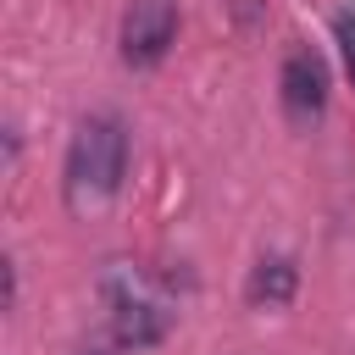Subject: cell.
I'll return each mask as SVG.
<instances>
[{
    "mask_svg": "<svg viewBox=\"0 0 355 355\" xmlns=\"http://www.w3.org/2000/svg\"><path fill=\"white\" fill-rule=\"evenodd\" d=\"M128 178V122L116 111H94L72 128L67 161H61V194L72 211L105 205Z\"/></svg>",
    "mask_w": 355,
    "mask_h": 355,
    "instance_id": "obj_1",
    "label": "cell"
},
{
    "mask_svg": "<svg viewBox=\"0 0 355 355\" xmlns=\"http://www.w3.org/2000/svg\"><path fill=\"white\" fill-rule=\"evenodd\" d=\"M100 300H105L111 338H116L122 349H150V344H161L166 327H172V305H166V294H161L155 277L139 272V266H116V272H105V277H100Z\"/></svg>",
    "mask_w": 355,
    "mask_h": 355,
    "instance_id": "obj_2",
    "label": "cell"
},
{
    "mask_svg": "<svg viewBox=\"0 0 355 355\" xmlns=\"http://www.w3.org/2000/svg\"><path fill=\"white\" fill-rule=\"evenodd\" d=\"M178 39V0H128L122 11V28H116V44H122V61L150 72L166 61Z\"/></svg>",
    "mask_w": 355,
    "mask_h": 355,
    "instance_id": "obj_3",
    "label": "cell"
},
{
    "mask_svg": "<svg viewBox=\"0 0 355 355\" xmlns=\"http://www.w3.org/2000/svg\"><path fill=\"white\" fill-rule=\"evenodd\" d=\"M277 89H283V111L294 122H316L327 111V67L311 44H294L283 55V72H277Z\"/></svg>",
    "mask_w": 355,
    "mask_h": 355,
    "instance_id": "obj_4",
    "label": "cell"
},
{
    "mask_svg": "<svg viewBox=\"0 0 355 355\" xmlns=\"http://www.w3.org/2000/svg\"><path fill=\"white\" fill-rule=\"evenodd\" d=\"M294 288H300V266H294V255H261V261L250 266L244 300L272 311V305H288V300H294Z\"/></svg>",
    "mask_w": 355,
    "mask_h": 355,
    "instance_id": "obj_5",
    "label": "cell"
},
{
    "mask_svg": "<svg viewBox=\"0 0 355 355\" xmlns=\"http://www.w3.org/2000/svg\"><path fill=\"white\" fill-rule=\"evenodd\" d=\"M338 44H344V61L355 72V17H338Z\"/></svg>",
    "mask_w": 355,
    "mask_h": 355,
    "instance_id": "obj_6",
    "label": "cell"
},
{
    "mask_svg": "<svg viewBox=\"0 0 355 355\" xmlns=\"http://www.w3.org/2000/svg\"><path fill=\"white\" fill-rule=\"evenodd\" d=\"M94 355H105V349H94Z\"/></svg>",
    "mask_w": 355,
    "mask_h": 355,
    "instance_id": "obj_7",
    "label": "cell"
}]
</instances>
